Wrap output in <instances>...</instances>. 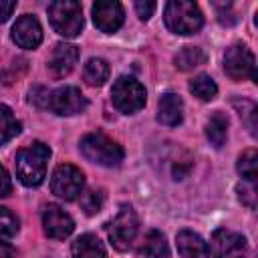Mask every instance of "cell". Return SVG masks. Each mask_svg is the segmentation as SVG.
Instances as JSON below:
<instances>
[{"label":"cell","mask_w":258,"mask_h":258,"mask_svg":"<svg viewBox=\"0 0 258 258\" xmlns=\"http://www.w3.org/2000/svg\"><path fill=\"white\" fill-rule=\"evenodd\" d=\"M109 73H111V69L105 58H89L83 69V77H85L87 85H91V87L105 85V81L109 79Z\"/></svg>","instance_id":"20"},{"label":"cell","mask_w":258,"mask_h":258,"mask_svg":"<svg viewBox=\"0 0 258 258\" xmlns=\"http://www.w3.org/2000/svg\"><path fill=\"white\" fill-rule=\"evenodd\" d=\"M48 20L60 36L75 38L83 30V8L75 0H56L48 6Z\"/></svg>","instance_id":"4"},{"label":"cell","mask_w":258,"mask_h":258,"mask_svg":"<svg viewBox=\"0 0 258 258\" xmlns=\"http://www.w3.org/2000/svg\"><path fill=\"white\" fill-rule=\"evenodd\" d=\"M71 254L73 258H107V250L95 234L79 236L71 246Z\"/></svg>","instance_id":"17"},{"label":"cell","mask_w":258,"mask_h":258,"mask_svg":"<svg viewBox=\"0 0 258 258\" xmlns=\"http://www.w3.org/2000/svg\"><path fill=\"white\" fill-rule=\"evenodd\" d=\"M155 8H157L155 2H135V12H137V16L141 20H149L153 16Z\"/></svg>","instance_id":"29"},{"label":"cell","mask_w":258,"mask_h":258,"mask_svg":"<svg viewBox=\"0 0 258 258\" xmlns=\"http://www.w3.org/2000/svg\"><path fill=\"white\" fill-rule=\"evenodd\" d=\"M103 202H105L103 189H89L81 194V208L87 216H95L97 212H101Z\"/></svg>","instance_id":"25"},{"label":"cell","mask_w":258,"mask_h":258,"mask_svg":"<svg viewBox=\"0 0 258 258\" xmlns=\"http://www.w3.org/2000/svg\"><path fill=\"white\" fill-rule=\"evenodd\" d=\"M79 147H81V153L85 155V159H89L97 165H105V167H117L125 157L123 147L115 139L107 137L101 131L87 133L81 139Z\"/></svg>","instance_id":"2"},{"label":"cell","mask_w":258,"mask_h":258,"mask_svg":"<svg viewBox=\"0 0 258 258\" xmlns=\"http://www.w3.org/2000/svg\"><path fill=\"white\" fill-rule=\"evenodd\" d=\"M18 232V218L4 206H0V240H10Z\"/></svg>","instance_id":"26"},{"label":"cell","mask_w":258,"mask_h":258,"mask_svg":"<svg viewBox=\"0 0 258 258\" xmlns=\"http://www.w3.org/2000/svg\"><path fill=\"white\" fill-rule=\"evenodd\" d=\"M236 169H238V173H240L248 183H254V181H256V175H258V155H256V149H246V151L238 157Z\"/></svg>","instance_id":"24"},{"label":"cell","mask_w":258,"mask_h":258,"mask_svg":"<svg viewBox=\"0 0 258 258\" xmlns=\"http://www.w3.org/2000/svg\"><path fill=\"white\" fill-rule=\"evenodd\" d=\"M238 198L248 208H256V187H254V183H242V185H238Z\"/></svg>","instance_id":"27"},{"label":"cell","mask_w":258,"mask_h":258,"mask_svg":"<svg viewBox=\"0 0 258 258\" xmlns=\"http://www.w3.org/2000/svg\"><path fill=\"white\" fill-rule=\"evenodd\" d=\"M12 191V181L4 165H0V198H6Z\"/></svg>","instance_id":"30"},{"label":"cell","mask_w":258,"mask_h":258,"mask_svg":"<svg viewBox=\"0 0 258 258\" xmlns=\"http://www.w3.org/2000/svg\"><path fill=\"white\" fill-rule=\"evenodd\" d=\"M93 22L101 32H117L125 20L123 6L115 0H99L93 4Z\"/></svg>","instance_id":"11"},{"label":"cell","mask_w":258,"mask_h":258,"mask_svg":"<svg viewBox=\"0 0 258 258\" xmlns=\"http://www.w3.org/2000/svg\"><path fill=\"white\" fill-rule=\"evenodd\" d=\"M22 131V123L14 117L12 109L4 103H0V145L8 143Z\"/></svg>","instance_id":"21"},{"label":"cell","mask_w":258,"mask_h":258,"mask_svg":"<svg viewBox=\"0 0 258 258\" xmlns=\"http://www.w3.org/2000/svg\"><path fill=\"white\" fill-rule=\"evenodd\" d=\"M189 91L200 101H212L218 95V85L214 83V79L210 75H198L189 81Z\"/></svg>","instance_id":"23"},{"label":"cell","mask_w":258,"mask_h":258,"mask_svg":"<svg viewBox=\"0 0 258 258\" xmlns=\"http://www.w3.org/2000/svg\"><path fill=\"white\" fill-rule=\"evenodd\" d=\"M0 258H14V250H12V246L6 244V242H2V240H0Z\"/></svg>","instance_id":"32"},{"label":"cell","mask_w":258,"mask_h":258,"mask_svg":"<svg viewBox=\"0 0 258 258\" xmlns=\"http://www.w3.org/2000/svg\"><path fill=\"white\" fill-rule=\"evenodd\" d=\"M224 71L232 81L256 79V58L246 44H232L224 54Z\"/></svg>","instance_id":"8"},{"label":"cell","mask_w":258,"mask_h":258,"mask_svg":"<svg viewBox=\"0 0 258 258\" xmlns=\"http://www.w3.org/2000/svg\"><path fill=\"white\" fill-rule=\"evenodd\" d=\"M183 119V101L179 95L175 93H165L161 95L159 103H157V121L167 125V127H175L179 125Z\"/></svg>","instance_id":"15"},{"label":"cell","mask_w":258,"mask_h":258,"mask_svg":"<svg viewBox=\"0 0 258 258\" xmlns=\"http://www.w3.org/2000/svg\"><path fill=\"white\" fill-rule=\"evenodd\" d=\"M48 97H50V93L44 87H34V89H30L28 101L34 103L36 107H48Z\"/></svg>","instance_id":"28"},{"label":"cell","mask_w":258,"mask_h":258,"mask_svg":"<svg viewBox=\"0 0 258 258\" xmlns=\"http://www.w3.org/2000/svg\"><path fill=\"white\" fill-rule=\"evenodd\" d=\"M228 125H230V121H228V117L222 111H216L208 119V123H206V137L210 139V143L214 147L220 149L226 143V139H228Z\"/></svg>","instance_id":"18"},{"label":"cell","mask_w":258,"mask_h":258,"mask_svg":"<svg viewBox=\"0 0 258 258\" xmlns=\"http://www.w3.org/2000/svg\"><path fill=\"white\" fill-rule=\"evenodd\" d=\"M16 10V2H6V0H0V22H6L12 12Z\"/></svg>","instance_id":"31"},{"label":"cell","mask_w":258,"mask_h":258,"mask_svg":"<svg viewBox=\"0 0 258 258\" xmlns=\"http://www.w3.org/2000/svg\"><path fill=\"white\" fill-rule=\"evenodd\" d=\"M111 101H113L117 111H121L125 115H133L145 107V101H147L145 87L135 77L123 75L113 83Z\"/></svg>","instance_id":"5"},{"label":"cell","mask_w":258,"mask_h":258,"mask_svg":"<svg viewBox=\"0 0 258 258\" xmlns=\"http://www.w3.org/2000/svg\"><path fill=\"white\" fill-rule=\"evenodd\" d=\"M42 226L48 238L52 240H64L73 234L75 230V222L73 218L56 204H48L42 212Z\"/></svg>","instance_id":"12"},{"label":"cell","mask_w":258,"mask_h":258,"mask_svg":"<svg viewBox=\"0 0 258 258\" xmlns=\"http://www.w3.org/2000/svg\"><path fill=\"white\" fill-rule=\"evenodd\" d=\"M50 189L54 196L60 200H75L83 194L85 189V175L77 165L71 163H60L54 167L52 177H50Z\"/></svg>","instance_id":"7"},{"label":"cell","mask_w":258,"mask_h":258,"mask_svg":"<svg viewBox=\"0 0 258 258\" xmlns=\"http://www.w3.org/2000/svg\"><path fill=\"white\" fill-rule=\"evenodd\" d=\"M79 60V48L71 42H58L48 58V69L54 77L69 75Z\"/></svg>","instance_id":"14"},{"label":"cell","mask_w":258,"mask_h":258,"mask_svg":"<svg viewBox=\"0 0 258 258\" xmlns=\"http://www.w3.org/2000/svg\"><path fill=\"white\" fill-rule=\"evenodd\" d=\"M208 248L212 250V254L216 258H246L248 256L246 238L242 234L226 230V228L214 230Z\"/></svg>","instance_id":"9"},{"label":"cell","mask_w":258,"mask_h":258,"mask_svg":"<svg viewBox=\"0 0 258 258\" xmlns=\"http://www.w3.org/2000/svg\"><path fill=\"white\" fill-rule=\"evenodd\" d=\"M175 246H177L179 258H208L210 256V248L202 240V236H198L196 232H189V230L177 232Z\"/></svg>","instance_id":"16"},{"label":"cell","mask_w":258,"mask_h":258,"mask_svg":"<svg viewBox=\"0 0 258 258\" xmlns=\"http://www.w3.org/2000/svg\"><path fill=\"white\" fill-rule=\"evenodd\" d=\"M12 40L20 48H36L42 42V26L32 14H24L12 26Z\"/></svg>","instance_id":"13"},{"label":"cell","mask_w":258,"mask_h":258,"mask_svg":"<svg viewBox=\"0 0 258 258\" xmlns=\"http://www.w3.org/2000/svg\"><path fill=\"white\" fill-rule=\"evenodd\" d=\"M50 157V147L42 141H34L16 153V177L26 187H36L46 177V163Z\"/></svg>","instance_id":"1"},{"label":"cell","mask_w":258,"mask_h":258,"mask_svg":"<svg viewBox=\"0 0 258 258\" xmlns=\"http://www.w3.org/2000/svg\"><path fill=\"white\" fill-rule=\"evenodd\" d=\"M165 26L175 34H196L204 24V14L196 2L187 0H171L163 10Z\"/></svg>","instance_id":"3"},{"label":"cell","mask_w":258,"mask_h":258,"mask_svg":"<svg viewBox=\"0 0 258 258\" xmlns=\"http://www.w3.org/2000/svg\"><path fill=\"white\" fill-rule=\"evenodd\" d=\"M139 232V218L131 206H121L119 212L113 216V220L107 224V236L113 248L117 250H129L135 242Z\"/></svg>","instance_id":"6"},{"label":"cell","mask_w":258,"mask_h":258,"mask_svg":"<svg viewBox=\"0 0 258 258\" xmlns=\"http://www.w3.org/2000/svg\"><path fill=\"white\" fill-rule=\"evenodd\" d=\"M48 109L60 117H71L77 113H83L87 109V99L77 87H60L50 93L48 97Z\"/></svg>","instance_id":"10"},{"label":"cell","mask_w":258,"mask_h":258,"mask_svg":"<svg viewBox=\"0 0 258 258\" xmlns=\"http://www.w3.org/2000/svg\"><path fill=\"white\" fill-rule=\"evenodd\" d=\"M141 254L145 258H169V246L165 236L159 230L147 232L141 244Z\"/></svg>","instance_id":"19"},{"label":"cell","mask_w":258,"mask_h":258,"mask_svg":"<svg viewBox=\"0 0 258 258\" xmlns=\"http://www.w3.org/2000/svg\"><path fill=\"white\" fill-rule=\"evenodd\" d=\"M173 62L179 71H191V69H198L206 62V52L200 46H183L175 54Z\"/></svg>","instance_id":"22"}]
</instances>
